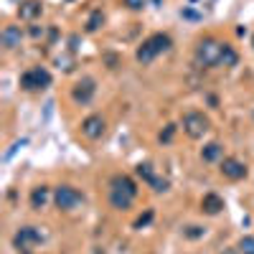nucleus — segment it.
<instances>
[{"mask_svg":"<svg viewBox=\"0 0 254 254\" xmlns=\"http://www.w3.org/2000/svg\"><path fill=\"white\" fill-rule=\"evenodd\" d=\"M102 26H104V13H102V10H92L89 18H87V26H84V31H87V33H97Z\"/></svg>","mask_w":254,"mask_h":254,"instance_id":"obj_16","label":"nucleus"},{"mask_svg":"<svg viewBox=\"0 0 254 254\" xmlns=\"http://www.w3.org/2000/svg\"><path fill=\"white\" fill-rule=\"evenodd\" d=\"M104 130H107V122H104L102 115H89V117H84V122H81V132L87 135L89 140H99L104 135Z\"/></svg>","mask_w":254,"mask_h":254,"instance_id":"obj_10","label":"nucleus"},{"mask_svg":"<svg viewBox=\"0 0 254 254\" xmlns=\"http://www.w3.org/2000/svg\"><path fill=\"white\" fill-rule=\"evenodd\" d=\"M41 3L38 0H26V3H20V8H18V15H20V20H36L38 15H41Z\"/></svg>","mask_w":254,"mask_h":254,"instance_id":"obj_15","label":"nucleus"},{"mask_svg":"<svg viewBox=\"0 0 254 254\" xmlns=\"http://www.w3.org/2000/svg\"><path fill=\"white\" fill-rule=\"evenodd\" d=\"M181 127H183V132L190 137V140H201L208 130H211V120L198 112V110H190L181 117Z\"/></svg>","mask_w":254,"mask_h":254,"instance_id":"obj_6","label":"nucleus"},{"mask_svg":"<svg viewBox=\"0 0 254 254\" xmlns=\"http://www.w3.org/2000/svg\"><path fill=\"white\" fill-rule=\"evenodd\" d=\"M176 130H178L176 125H165V130L160 132V142H173V137H176Z\"/></svg>","mask_w":254,"mask_h":254,"instance_id":"obj_20","label":"nucleus"},{"mask_svg":"<svg viewBox=\"0 0 254 254\" xmlns=\"http://www.w3.org/2000/svg\"><path fill=\"white\" fill-rule=\"evenodd\" d=\"M224 46H226V44H221V41H219V38H214V36L201 38L198 44H196V51H193L196 64H201L203 69L221 66V54H224Z\"/></svg>","mask_w":254,"mask_h":254,"instance_id":"obj_3","label":"nucleus"},{"mask_svg":"<svg viewBox=\"0 0 254 254\" xmlns=\"http://www.w3.org/2000/svg\"><path fill=\"white\" fill-rule=\"evenodd\" d=\"M153 221V211H145V216H140L137 221H135V229H142V226H147Z\"/></svg>","mask_w":254,"mask_h":254,"instance_id":"obj_22","label":"nucleus"},{"mask_svg":"<svg viewBox=\"0 0 254 254\" xmlns=\"http://www.w3.org/2000/svg\"><path fill=\"white\" fill-rule=\"evenodd\" d=\"M137 196V183L130 176H112L110 178V203L117 211H127Z\"/></svg>","mask_w":254,"mask_h":254,"instance_id":"obj_1","label":"nucleus"},{"mask_svg":"<svg viewBox=\"0 0 254 254\" xmlns=\"http://www.w3.org/2000/svg\"><path fill=\"white\" fill-rule=\"evenodd\" d=\"M145 3H147V0H122V5L130 8V10H142Z\"/></svg>","mask_w":254,"mask_h":254,"instance_id":"obj_21","label":"nucleus"},{"mask_svg":"<svg viewBox=\"0 0 254 254\" xmlns=\"http://www.w3.org/2000/svg\"><path fill=\"white\" fill-rule=\"evenodd\" d=\"M173 49V38L168 33H153L150 38H145L142 44L137 46V61L142 64V66H147V64H153L160 54H168Z\"/></svg>","mask_w":254,"mask_h":254,"instance_id":"obj_2","label":"nucleus"},{"mask_svg":"<svg viewBox=\"0 0 254 254\" xmlns=\"http://www.w3.org/2000/svg\"><path fill=\"white\" fill-rule=\"evenodd\" d=\"M186 237L188 239H198V237H203V229L201 226H188L186 229Z\"/></svg>","mask_w":254,"mask_h":254,"instance_id":"obj_23","label":"nucleus"},{"mask_svg":"<svg viewBox=\"0 0 254 254\" xmlns=\"http://www.w3.org/2000/svg\"><path fill=\"white\" fill-rule=\"evenodd\" d=\"M135 173H137V178H140V181H145L147 186H153V183H155V178H158V176H155V171H153V165H150V163H140Z\"/></svg>","mask_w":254,"mask_h":254,"instance_id":"obj_17","label":"nucleus"},{"mask_svg":"<svg viewBox=\"0 0 254 254\" xmlns=\"http://www.w3.org/2000/svg\"><path fill=\"white\" fill-rule=\"evenodd\" d=\"M94 94H97V81L92 76H81L71 89V99L76 104H89L94 99Z\"/></svg>","mask_w":254,"mask_h":254,"instance_id":"obj_8","label":"nucleus"},{"mask_svg":"<svg viewBox=\"0 0 254 254\" xmlns=\"http://www.w3.org/2000/svg\"><path fill=\"white\" fill-rule=\"evenodd\" d=\"M54 198V193H51V188L49 186H36L33 190H31V208L33 211H41V208H46V203Z\"/></svg>","mask_w":254,"mask_h":254,"instance_id":"obj_11","label":"nucleus"},{"mask_svg":"<svg viewBox=\"0 0 254 254\" xmlns=\"http://www.w3.org/2000/svg\"><path fill=\"white\" fill-rule=\"evenodd\" d=\"M219 171H221V176L229 178V181H242V178H247V173H249V171H247V163H242V160L234 158V155L224 158Z\"/></svg>","mask_w":254,"mask_h":254,"instance_id":"obj_9","label":"nucleus"},{"mask_svg":"<svg viewBox=\"0 0 254 254\" xmlns=\"http://www.w3.org/2000/svg\"><path fill=\"white\" fill-rule=\"evenodd\" d=\"M51 81H54V76H51V71L46 66H31L28 71H23V74H20V79H18V84H20V89H23V92L49 89Z\"/></svg>","mask_w":254,"mask_h":254,"instance_id":"obj_5","label":"nucleus"},{"mask_svg":"<svg viewBox=\"0 0 254 254\" xmlns=\"http://www.w3.org/2000/svg\"><path fill=\"white\" fill-rule=\"evenodd\" d=\"M41 242H46V234L38 231L36 226H20L13 237V247L20 252V254H31Z\"/></svg>","mask_w":254,"mask_h":254,"instance_id":"obj_7","label":"nucleus"},{"mask_svg":"<svg viewBox=\"0 0 254 254\" xmlns=\"http://www.w3.org/2000/svg\"><path fill=\"white\" fill-rule=\"evenodd\" d=\"M20 41H23V31H20L18 26H5L3 33H0V44H3L8 51L18 49V46H20Z\"/></svg>","mask_w":254,"mask_h":254,"instance_id":"obj_12","label":"nucleus"},{"mask_svg":"<svg viewBox=\"0 0 254 254\" xmlns=\"http://www.w3.org/2000/svg\"><path fill=\"white\" fill-rule=\"evenodd\" d=\"M239 64V54L234 51V46H224V54H221V66H226V69H231V66H237Z\"/></svg>","mask_w":254,"mask_h":254,"instance_id":"obj_18","label":"nucleus"},{"mask_svg":"<svg viewBox=\"0 0 254 254\" xmlns=\"http://www.w3.org/2000/svg\"><path fill=\"white\" fill-rule=\"evenodd\" d=\"M69 3H71V0H69Z\"/></svg>","mask_w":254,"mask_h":254,"instance_id":"obj_24","label":"nucleus"},{"mask_svg":"<svg viewBox=\"0 0 254 254\" xmlns=\"http://www.w3.org/2000/svg\"><path fill=\"white\" fill-rule=\"evenodd\" d=\"M237 252H239V254H254V237H252V234L242 237L239 244H237Z\"/></svg>","mask_w":254,"mask_h":254,"instance_id":"obj_19","label":"nucleus"},{"mask_svg":"<svg viewBox=\"0 0 254 254\" xmlns=\"http://www.w3.org/2000/svg\"><path fill=\"white\" fill-rule=\"evenodd\" d=\"M201 160H203V163H219V160H224V147H221L219 142L203 145V147H201Z\"/></svg>","mask_w":254,"mask_h":254,"instance_id":"obj_14","label":"nucleus"},{"mask_svg":"<svg viewBox=\"0 0 254 254\" xmlns=\"http://www.w3.org/2000/svg\"><path fill=\"white\" fill-rule=\"evenodd\" d=\"M201 211H203V214H208V216L221 214V211H224V198L219 193H206L201 198Z\"/></svg>","mask_w":254,"mask_h":254,"instance_id":"obj_13","label":"nucleus"},{"mask_svg":"<svg viewBox=\"0 0 254 254\" xmlns=\"http://www.w3.org/2000/svg\"><path fill=\"white\" fill-rule=\"evenodd\" d=\"M84 203H87V196H84L79 188H74L69 183H61V186L54 188V206L59 211H76Z\"/></svg>","mask_w":254,"mask_h":254,"instance_id":"obj_4","label":"nucleus"}]
</instances>
